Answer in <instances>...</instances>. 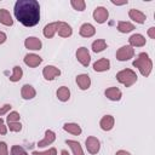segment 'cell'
<instances>
[{"label":"cell","mask_w":155,"mask_h":155,"mask_svg":"<svg viewBox=\"0 0 155 155\" xmlns=\"http://www.w3.org/2000/svg\"><path fill=\"white\" fill-rule=\"evenodd\" d=\"M42 75H44V78L46 80L51 81L54 78H57V76L61 75V70L58 68H56L54 65H46L44 68V70H42Z\"/></svg>","instance_id":"obj_9"},{"label":"cell","mask_w":155,"mask_h":155,"mask_svg":"<svg viewBox=\"0 0 155 155\" xmlns=\"http://www.w3.org/2000/svg\"><path fill=\"white\" fill-rule=\"evenodd\" d=\"M0 23L7 27H11L13 24V19L10 15V12L5 8H0Z\"/></svg>","instance_id":"obj_21"},{"label":"cell","mask_w":155,"mask_h":155,"mask_svg":"<svg viewBox=\"0 0 155 155\" xmlns=\"http://www.w3.org/2000/svg\"><path fill=\"white\" fill-rule=\"evenodd\" d=\"M128 16L132 21H134L136 23H139V24L144 23L145 19H147V16L143 12H140L139 10H136V8H131L128 11Z\"/></svg>","instance_id":"obj_15"},{"label":"cell","mask_w":155,"mask_h":155,"mask_svg":"<svg viewBox=\"0 0 155 155\" xmlns=\"http://www.w3.org/2000/svg\"><path fill=\"white\" fill-rule=\"evenodd\" d=\"M35 94H36V91H35V88L31 85L25 84V85L22 86L21 96H22L23 99H33L35 97Z\"/></svg>","instance_id":"obj_16"},{"label":"cell","mask_w":155,"mask_h":155,"mask_svg":"<svg viewBox=\"0 0 155 155\" xmlns=\"http://www.w3.org/2000/svg\"><path fill=\"white\" fill-rule=\"evenodd\" d=\"M10 109H11V105H10V104H5L4 107H1V108H0V116L4 115V114H6Z\"/></svg>","instance_id":"obj_36"},{"label":"cell","mask_w":155,"mask_h":155,"mask_svg":"<svg viewBox=\"0 0 155 155\" xmlns=\"http://www.w3.org/2000/svg\"><path fill=\"white\" fill-rule=\"evenodd\" d=\"M11 155H28V154H27V151H25L22 147H19V145H13V147L11 148Z\"/></svg>","instance_id":"obj_30"},{"label":"cell","mask_w":155,"mask_h":155,"mask_svg":"<svg viewBox=\"0 0 155 155\" xmlns=\"http://www.w3.org/2000/svg\"><path fill=\"white\" fill-rule=\"evenodd\" d=\"M63 130L67 131V132H69V133H71V134H74V136H79L81 133V127L78 124H74V122H67V124H64Z\"/></svg>","instance_id":"obj_22"},{"label":"cell","mask_w":155,"mask_h":155,"mask_svg":"<svg viewBox=\"0 0 155 155\" xmlns=\"http://www.w3.org/2000/svg\"><path fill=\"white\" fill-rule=\"evenodd\" d=\"M70 5L76 11H84L85 7H86V2L84 0H71L70 1Z\"/></svg>","instance_id":"obj_29"},{"label":"cell","mask_w":155,"mask_h":155,"mask_svg":"<svg viewBox=\"0 0 155 155\" xmlns=\"http://www.w3.org/2000/svg\"><path fill=\"white\" fill-rule=\"evenodd\" d=\"M22 76H23V70H22V68H21L19 65H15V67H13V73H12V75L10 76V81L17 82V81H19V80L22 79Z\"/></svg>","instance_id":"obj_28"},{"label":"cell","mask_w":155,"mask_h":155,"mask_svg":"<svg viewBox=\"0 0 155 155\" xmlns=\"http://www.w3.org/2000/svg\"><path fill=\"white\" fill-rule=\"evenodd\" d=\"M114 122H115V120H114V117L111 115H105V116H103L101 119L99 126H101V128L103 131H110L114 127Z\"/></svg>","instance_id":"obj_17"},{"label":"cell","mask_w":155,"mask_h":155,"mask_svg":"<svg viewBox=\"0 0 155 155\" xmlns=\"http://www.w3.org/2000/svg\"><path fill=\"white\" fill-rule=\"evenodd\" d=\"M105 97L108 98V99H110V101H120L121 99V96H122V93H121V91L117 88V87H109V88H107L105 90Z\"/></svg>","instance_id":"obj_18"},{"label":"cell","mask_w":155,"mask_h":155,"mask_svg":"<svg viewBox=\"0 0 155 155\" xmlns=\"http://www.w3.org/2000/svg\"><path fill=\"white\" fill-rule=\"evenodd\" d=\"M76 84L81 90H87L91 86V79L87 74H80L76 76Z\"/></svg>","instance_id":"obj_19"},{"label":"cell","mask_w":155,"mask_h":155,"mask_svg":"<svg viewBox=\"0 0 155 155\" xmlns=\"http://www.w3.org/2000/svg\"><path fill=\"white\" fill-rule=\"evenodd\" d=\"M41 62H42V58H41L40 56L35 54V53H28V54H25V57H24V63H25L28 67H30V68L38 67L39 64H41Z\"/></svg>","instance_id":"obj_11"},{"label":"cell","mask_w":155,"mask_h":155,"mask_svg":"<svg viewBox=\"0 0 155 155\" xmlns=\"http://www.w3.org/2000/svg\"><path fill=\"white\" fill-rule=\"evenodd\" d=\"M56 33H58V35L62 36V38H69L73 34V29L65 22H57V30H56Z\"/></svg>","instance_id":"obj_8"},{"label":"cell","mask_w":155,"mask_h":155,"mask_svg":"<svg viewBox=\"0 0 155 155\" xmlns=\"http://www.w3.org/2000/svg\"><path fill=\"white\" fill-rule=\"evenodd\" d=\"M19 114L17 111H11L8 115H7V122H16V121H19Z\"/></svg>","instance_id":"obj_33"},{"label":"cell","mask_w":155,"mask_h":155,"mask_svg":"<svg viewBox=\"0 0 155 155\" xmlns=\"http://www.w3.org/2000/svg\"><path fill=\"white\" fill-rule=\"evenodd\" d=\"M61 155H69V154H68L67 150H62V151H61Z\"/></svg>","instance_id":"obj_41"},{"label":"cell","mask_w":155,"mask_h":155,"mask_svg":"<svg viewBox=\"0 0 155 155\" xmlns=\"http://www.w3.org/2000/svg\"><path fill=\"white\" fill-rule=\"evenodd\" d=\"M33 155H57L56 148H50L46 151H33Z\"/></svg>","instance_id":"obj_32"},{"label":"cell","mask_w":155,"mask_h":155,"mask_svg":"<svg viewBox=\"0 0 155 155\" xmlns=\"http://www.w3.org/2000/svg\"><path fill=\"white\" fill-rule=\"evenodd\" d=\"M6 34L4 33V31H0V44H4L5 41H6Z\"/></svg>","instance_id":"obj_38"},{"label":"cell","mask_w":155,"mask_h":155,"mask_svg":"<svg viewBox=\"0 0 155 155\" xmlns=\"http://www.w3.org/2000/svg\"><path fill=\"white\" fill-rule=\"evenodd\" d=\"M0 155H8L7 153V145L5 142H0Z\"/></svg>","instance_id":"obj_34"},{"label":"cell","mask_w":155,"mask_h":155,"mask_svg":"<svg viewBox=\"0 0 155 155\" xmlns=\"http://www.w3.org/2000/svg\"><path fill=\"white\" fill-rule=\"evenodd\" d=\"M79 34L82 36V38H91L96 34V29L91 24V23H84L81 27H80V30H79Z\"/></svg>","instance_id":"obj_13"},{"label":"cell","mask_w":155,"mask_h":155,"mask_svg":"<svg viewBox=\"0 0 155 155\" xmlns=\"http://www.w3.org/2000/svg\"><path fill=\"white\" fill-rule=\"evenodd\" d=\"M15 16L24 27H34L40 21V5L36 0H18L13 8Z\"/></svg>","instance_id":"obj_1"},{"label":"cell","mask_w":155,"mask_h":155,"mask_svg":"<svg viewBox=\"0 0 155 155\" xmlns=\"http://www.w3.org/2000/svg\"><path fill=\"white\" fill-rule=\"evenodd\" d=\"M92 51L93 52H96V53H98V52H102V51H104L105 48H107V41L104 40V39H98V40H94L93 42H92Z\"/></svg>","instance_id":"obj_26"},{"label":"cell","mask_w":155,"mask_h":155,"mask_svg":"<svg viewBox=\"0 0 155 155\" xmlns=\"http://www.w3.org/2000/svg\"><path fill=\"white\" fill-rule=\"evenodd\" d=\"M128 42H130V46L131 47H142L145 45V38L142 35V34H133L130 36L128 39Z\"/></svg>","instance_id":"obj_14"},{"label":"cell","mask_w":155,"mask_h":155,"mask_svg":"<svg viewBox=\"0 0 155 155\" xmlns=\"http://www.w3.org/2000/svg\"><path fill=\"white\" fill-rule=\"evenodd\" d=\"M76 58L78 61L84 65V67H88L90 63H91V56H90V52L86 47H79L78 51H76Z\"/></svg>","instance_id":"obj_5"},{"label":"cell","mask_w":155,"mask_h":155,"mask_svg":"<svg viewBox=\"0 0 155 155\" xmlns=\"http://www.w3.org/2000/svg\"><path fill=\"white\" fill-rule=\"evenodd\" d=\"M57 98L61 102H67L70 98V90L67 86H61L57 90Z\"/></svg>","instance_id":"obj_23"},{"label":"cell","mask_w":155,"mask_h":155,"mask_svg":"<svg viewBox=\"0 0 155 155\" xmlns=\"http://www.w3.org/2000/svg\"><path fill=\"white\" fill-rule=\"evenodd\" d=\"M85 143H86V149H87V151H88L90 154H92V155L97 154V153L99 151V149H101V142H99L96 137H93V136L87 137Z\"/></svg>","instance_id":"obj_6"},{"label":"cell","mask_w":155,"mask_h":155,"mask_svg":"<svg viewBox=\"0 0 155 155\" xmlns=\"http://www.w3.org/2000/svg\"><path fill=\"white\" fill-rule=\"evenodd\" d=\"M108 17H109V12H108V10L105 7L99 6V7H96L94 8V11H93V18H94V21L97 23H99V24L104 23L108 19Z\"/></svg>","instance_id":"obj_7"},{"label":"cell","mask_w":155,"mask_h":155,"mask_svg":"<svg viewBox=\"0 0 155 155\" xmlns=\"http://www.w3.org/2000/svg\"><path fill=\"white\" fill-rule=\"evenodd\" d=\"M133 67L138 68L139 71H140V74H142L143 76L147 78V76H149L150 73H151V69H153V62H151V59L149 58L148 53L142 52V53H139L138 57L133 61Z\"/></svg>","instance_id":"obj_2"},{"label":"cell","mask_w":155,"mask_h":155,"mask_svg":"<svg viewBox=\"0 0 155 155\" xmlns=\"http://www.w3.org/2000/svg\"><path fill=\"white\" fill-rule=\"evenodd\" d=\"M116 79L120 84L125 85L126 87H130L137 81V74L132 69H124L116 74Z\"/></svg>","instance_id":"obj_3"},{"label":"cell","mask_w":155,"mask_h":155,"mask_svg":"<svg viewBox=\"0 0 155 155\" xmlns=\"http://www.w3.org/2000/svg\"><path fill=\"white\" fill-rule=\"evenodd\" d=\"M148 35L151 38V39H155V27H151L148 29Z\"/></svg>","instance_id":"obj_37"},{"label":"cell","mask_w":155,"mask_h":155,"mask_svg":"<svg viewBox=\"0 0 155 155\" xmlns=\"http://www.w3.org/2000/svg\"><path fill=\"white\" fill-rule=\"evenodd\" d=\"M115 155H131V154L128 151H126V150H119V151H116Z\"/></svg>","instance_id":"obj_39"},{"label":"cell","mask_w":155,"mask_h":155,"mask_svg":"<svg viewBox=\"0 0 155 155\" xmlns=\"http://www.w3.org/2000/svg\"><path fill=\"white\" fill-rule=\"evenodd\" d=\"M65 143L70 147V149L73 150V154H74V155H84L82 148H81V145H80L79 142H76V140H71V139H67Z\"/></svg>","instance_id":"obj_25"},{"label":"cell","mask_w":155,"mask_h":155,"mask_svg":"<svg viewBox=\"0 0 155 155\" xmlns=\"http://www.w3.org/2000/svg\"><path fill=\"white\" fill-rule=\"evenodd\" d=\"M111 4H114V5H126V4H127V0H125V1H122V2H116V1L111 0Z\"/></svg>","instance_id":"obj_40"},{"label":"cell","mask_w":155,"mask_h":155,"mask_svg":"<svg viewBox=\"0 0 155 155\" xmlns=\"http://www.w3.org/2000/svg\"><path fill=\"white\" fill-rule=\"evenodd\" d=\"M6 132H7V128L4 124V120L0 117V134H6Z\"/></svg>","instance_id":"obj_35"},{"label":"cell","mask_w":155,"mask_h":155,"mask_svg":"<svg viewBox=\"0 0 155 155\" xmlns=\"http://www.w3.org/2000/svg\"><path fill=\"white\" fill-rule=\"evenodd\" d=\"M93 69L96 71H107L110 69V61L107 58H101L93 64Z\"/></svg>","instance_id":"obj_20"},{"label":"cell","mask_w":155,"mask_h":155,"mask_svg":"<svg viewBox=\"0 0 155 155\" xmlns=\"http://www.w3.org/2000/svg\"><path fill=\"white\" fill-rule=\"evenodd\" d=\"M24 46L29 50H33V51H38V50H41L42 47V42L40 39L35 38V36H29L25 39L24 41Z\"/></svg>","instance_id":"obj_10"},{"label":"cell","mask_w":155,"mask_h":155,"mask_svg":"<svg viewBox=\"0 0 155 155\" xmlns=\"http://www.w3.org/2000/svg\"><path fill=\"white\" fill-rule=\"evenodd\" d=\"M8 128L12 132H19L22 130V125L18 121H16V122H8Z\"/></svg>","instance_id":"obj_31"},{"label":"cell","mask_w":155,"mask_h":155,"mask_svg":"<svg viewBox=\"0 0 155 155\" xmlns=\"http://www.w3.org/2000/svg\"><path fill=\"white\" fill-rule=\"evenodd\" d=\"M56 30H57V22H53V23L46 24L42 33H44V35H45L47 39H51V38H53V35L56 34Z\"/></svg>","instance_id":"obj_24"},{"label":"cell","mask_w":155,"mask_h":155,"mask_svg":"<svg viewBox=\"0 0 155 155\" xmlns=\"http://www.w3.org/2000/svg\"><path fill=\"white\" fill-rule=\"evenodd\" d=\"M54 139H56V134H54V132L51 131V130H46V132H45V137H44L42 140L38 142V147H39V148L47 147V145L52 144V143L54 142Z\"/></svg>","instance_id":"obj_12"},{"label":"cell","mask_w":155,"mask_h":155,"mask_svg":"<svg viewBox=\"0 0 155 155\" xmlns=\"http://www.w3.org/2000/svg\"><path fill=\"white\" fill-rule=\"evenodd\" d=\"M134 56V50L133 47H131L130 45H125L122 47H120L117 51H116V59L117 61H128L131 59L132 57Z\"/></svg>","instance_id":"obj_4"},{"label":"cell","mask_w":155,"mask_h":155,"mask_svg":"<svg viewBox=\"0 0 155 155\" xmlns=\"http://www.w3.org/2000/svg\"><path fill=\"white\" fill-rule=\"evenodd\" d=\"M134 29V25L130 22H125V21H120L117 23V30L120 33H130Z\"/></svg>","instance_id":"obj_27"}]
</instances>
